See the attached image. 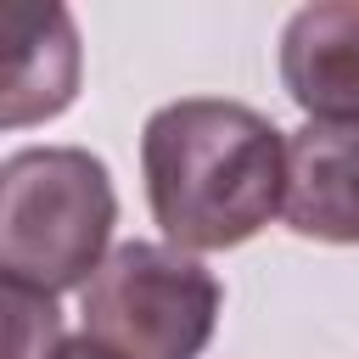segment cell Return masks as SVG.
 <instances>
[{"label": "cell", "mask_w": 359, "mask_h": 359, "mask_svg": "<svg viewBox=\"0 0 359 359\" xmlns=\"http://www.w3.org/2000/svg\"><path fill=\"white\" fill-rule=\"evenodd\" d=\"M146 202L168 247L224 252L252 241L286 202V135L247 101L185 95L140 129Z\"/></svg>", "instance_id": "1"}, {"label": "cell", "mask_w": 359, "mask_h": 359, "mask_svg": "<svg viewBox=\"0 0 359 359\" xmlns=\"http://www.w3.org/2000/svg\"><path fill=\"white\" fill-rule=\"evenodd\" d=\"M118 191L84 146H22L0 163V280L45 297L90 286L112 258Z\"/></svg>", "instance_id": "2"}, {"label": "cell", "mask_w": 359, "mask_h": 359, "mask_svg": "<svg viewBox=\"0 0 359 359\" xmlns=\"http://www.w3.org/2000/svg\"><path fill=\"white\" fill-rule=\"evenodd\" d=\"M219 280L191 252L163 241H123L84 286V337L123 359H202L219 325Z\"/></svg>", "instance_id": "3"}, {"label": "cell", "mask_w": 359, "mask_h": 359, "mask_svg": "<svg viewBox=\"0 0 359 359\" xmlns=\"http://www.w3.org/2000/svg\"><path fill=\"white\" fill-rule=\"evenodd\" d=\"M280 84L309 123H359V0H314L286 17Z\"/></svg>", "instance_id": "4"}, {"label": "cell", "mask_w": 359, "mask_h": 359, "mask_svg": "<svg viewBox=\"0 0 359 359\" xmlns=\"http://www.w3.org/2000/svg\"><path fill=\"white\" fill-rule=\"evenodd\" d=\"M280 213L309 241L359 247V123H303L286 135Z\"/></svg>", "instance_id": "5"}, {"label": "cell", "mask_w": 359, "mask_h": 359, "mask_svg": "<svg viewBox=\"0 0 359 359\" xmlns=\"http://www.w3.org/2000/svg\"><path fill=\"white\" fill-rule=\"evenodd\" d=\"M0 28H6L0 123L28 129V123L67 112V101L79 90V34H73L67 6H6Z\"/></svg>", "instance_id": "6"}, {"label": "cell", "mask_w": 359, "mask_h": 359, "mask_svg": "<svg viewBox=\"0 0 359 359\" xmlns=\"http://www.w3.org/2000/svg\"><path fill=\"white\" fill-rule=\"evenodd\" d=\"M62 314L56 297L6 280V359H62Z\"/></svg>", "instance_id": "7"}, {"label": "cell", "mask_w": 359, "mask_h": 359, "mask_svg": "<svg viewBox=\"0 0 359 359\" xmlns=\"http://www.w3.org/2000/svg\"><path fill=\"white\" fill-rule=\"evenodd\" d=\"M62 359H123V353H112V348L95 342V337H73V342L62 348Z\"/></svg>", "instance_id": "8"}]
</instances>
